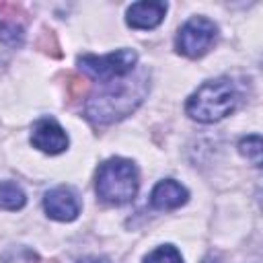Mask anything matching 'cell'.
I'll list each match as a JSON object with an SVG mask.
<instances>
[{
    "label": "cell",
    "instance_id": "obj_8",
    "mask_svg": "<svg viewBox=\"0 0 263 263\" xmlns=\"http://www.w3.org/2000/svg\"><path fill=\"white\" fill-rule=\"evenodd\" d=\"M166 14V2L160 0H142L134 2L125 12V23L132 29L138 31H150L156 29Z\"/></svg>",
    "mask_w": 263,
    "mask_h": 263
},
{
    "label": "cell",
    "instance_id": "obj_7",
    "mask_svg": "<svg viewBox=\"0 0 263 263\" xmlns=\"http://www.w3.org/2000/svg\"><path fill=\"white\" fill-rule=\"evenodd\" d=\"M43 210L51 220L58 222H72L80 214V201L72 187L60 185L49 189L43 195Z\"/></svg>",
    "mask_w": 263,
    "mask_h": 263
},
{
    "label": "cell",
    "instance_id": "obj_14",
    "mask_svg": "<svg viewBox=\"0 0 263 263\" xmlns=\"http://www.w3.org/2000/svg\"><path fill=\"white\" fill-rule=\"evenodd\" d=\"M78 263H109V259H105V257H84Z\"/></svg>",
    "mask_w": 263,
    "mask_h": 263
},
{
    "label": "cell",
    "instance_id": "obj_12",
    "mask_svg": "<svg viewBox=\"0 0 263 263\" xmlns=\"http://www.w3.org/2000/svg\"><path fill=\"white\" fill-rule=\"evenodd\" d=\"M142 263H183V255L175 245H160L150 251Z\"/></svg>",
    "mask_w": 263,
    "mask_h": 263
},
{
    "label": "cell",
    "instance_id": "obj_13",
    "mask_svg": "<svg viewBox=\"0 0 263 263\" xmlns=\"http://www.w3.org/2000/svg\"><path fill=\"white\" fill-rule=\"evenodd\" d=\"M238 152L253 166H261V136L259 134H251V136L242 138L238 142Z\"/></svg>",
    "mask_w": 263,
    "mask_h": 263
},
{
    "label": "cell",
    "instance_id": "obj_4",
    "mask_svg": "<svg viewBox=\"0 0 263 263\" xmlns=\"http://www.w3.org/2000/svg\"><path fill=\"white\" fill-rule=\"evenodd\" d=\"M76 64L88 76H92L101 82H109V80H117V78H123V76L132 74L138 68L136 66L138 64V53L129 47H121V49L105 53V55L82 53V55H78Z\"/></svg>",
    "mask_w": 263,
    "mask_h": 263
},
{
    "label": "cell",
    "instance_id": "obj_10",
    "mask_svg": "<svg viewBox=\"0 0 263 263\" xmlns=\"http://www.w3.org/2000/svg\"><path fill=\"white\" fill-rule=\"evenodd\" d=\"M18 4H0V39L8 45H21L25 37V27L18 21Z\"/></svg>",
    "mask_w": 263,
    "mask_h": 263
},
{
    "label": "cell",
    "instance_id": "obj_5",
    "mask_svg": "<svg viewBox=\"0 0 263 263\" xmlns=\"http://www.w3.org/2000/svg\"><path fill=\"white\" fill-rule=\"evenodd\" d=\"M218 37V25L208 16H191L181 25L175 37V49L185 58H201L205 55Z\"/></svg>",
    "mask_w": 263,
    "mask_h": 263
},
{
    "label": "cell",
    "instance_id": "obj_3",
    "mask_svg": "<svg viewBox=\"0 0 263 263\" xmlns=\"http://www.w3.org/2000/svg\"><path fill=\"white\" fill-rule=\"evenodd\" d=\"M138 187L140 175L134 160L123 156H111L99 164L95 175V191L105 203H129L138 195Z\"/></svg>",
    "mask_w": 263,
    "mask_h": 263
},
{
    "label": "cell",
    "instance_id": "obj_1",
    "mask_svg": "<svg viewBox=\"0 0 263 263\" xmlns=\"http://www.w3.org/2000/svg\"><path fill=\"white\" fill-rule=\"evenodd\" d=\"M150 90L148 68H136L132 74L101 82L99 92L84 103V115L95 125H109L132 115Z\"/></svg>",
    "mask_w": 263,
    "mask_h": 263
},
{
    "label": "cell",
    "instance_id": "obj_9",
    "mask_svg": "<svg viewBox=\"0 0 263 263\" xmlns=\"http://www.w3.org/2000/svg\"><path fill=\"white\" fill-rule=\"evenodd\" d=\"M189 199V191L175 179H162L158 181L150 191V208L168 212L185 205Z\"/></svg>",
    "mask_w": 263,
    "mask_h": 263
},
{
    "label": "cell",
    "instance_id": "obj_6",
    "mask_svg": "<svg viewBox=\"0 0 263 263\" xmlns=\"http://www.w3.org/2000/svg\"><path fill=\"white\" fill-rule=\"evenodd\" d=\"M31 144L33 148H37L43 154L55 156L68 150L70 138L66 134V129L53 119V117H41L33 123L31 129Z\"/></svg>",
    "mask_w": 263,
    "mask_h": 263
},
{
    "label": "cell",
    "instance_id": "obj_2",
    "mask_svg": "<svg viewBox=\"0 0 263 263\" xmlns=\"http://www.w3.org/2000/svg\"><path fill=\"white\" fill-rule=\"evenodd\" d=\"M238 90L226 76L205 80L193 90L185 103V113L199 123H216L228 117L238 105Z\"/></svg>",
    "mask_w": 263,
    "mask_h": 263
},
{
    "label": "cell",
    "instance_id": "obj_11",
    "mask_svg": "<svg viewBox=\"0 0 263 263\" xmlns=\"http://www.w3.org/2000/svg\"><path fill=\"white\" fill-rule=\"evenodd\" d=\"M27 203L25 191L12 181H0V210L18 212Z\"/></svg>",
    "mask_w": 263,
    "mask_h": 263
}]
</instances>
